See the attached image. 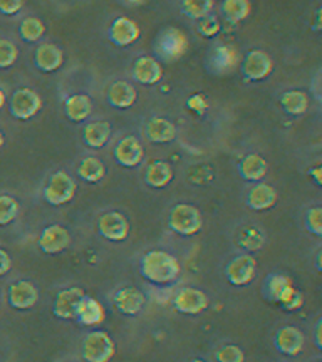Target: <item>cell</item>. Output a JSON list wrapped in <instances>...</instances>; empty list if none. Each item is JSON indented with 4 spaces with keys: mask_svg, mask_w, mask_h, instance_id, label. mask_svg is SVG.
Returning a JSON list of instances; mask_svg holds the SVG:
<instances>
[{
    "mask_svg": "<svg viewBox=\"0 0 322 362\" xmlns=\"http://www.w3.org/2000/svg\"><path fill=\"white\" fill-rule=\"evenodd\" d=\"M39 248L47 255H56V253L64 252L71 245V235L64 226L49 225L45 226L39 237Z\"/></svg>",
    "mask_w": 322,
    "mask_h": 362,
    "instance_id": "7c38bea8",
    "label": "cell"
},
{
    "mask_svg": "<svg viewBox=\"0 0 322 362\" xmlns=\"http://www.w3.org/2000/svg\"><path fill=\"white\" fill-rule=\"evenodd\" d=\"M309 175L312 176V178H314L317 187H321V185H322V168H321V166H314V168H311Z\"/></svg>",
    "mask_w": 322,
    "mask_h": 362,
    "instance_id": "f6af8a7d",
    "label": "cell"
},
{
    "mask_svg": "<svg viewBox=\"0 0 322 362\" xmlns=\"http://www.w3.org/2000/svg\"><path fill=\"white\" fill-rule=\"evenodd\" d=\"M11 267H12L11 257H8V253L6 250H2V248H0V277H2V275H6L7 272L11 270Z\"/></svg>",
    "mask_w": 322,
    "mask_h": 362,
    "instance_id": "ee69618b",
    "label": "cell"
},
{
    "mask_svg": "<svg viewBox=\"0 0 322 362\" xmlns=\"http://www.w3.org/2000/svg\"><path fill=\"white\" fill-rule=\"evenodd\" d=\"M76 194V183L66 171H56L44 188V200L52 206L69 203Z\"/></svg>",
    "mask_w": 322,
    "mask_h": 362,
    "instance_id": "277c9868",
    "label": "cell"
},
{
    "mask_svg": "<svg viewBox=\"0 0 322 362\" xmlns=\"http://www.w3.org/2000/svg\"><path fill=\"white\" fill-rule=\"evenodd\" d=\"M106 319V312L104 307L99 304L96 298L83 296L79 300L78 309H76V319L79 324L86 325V327H96V325L103 324Z\"/></svg>",
    "mask_w": 322,
    "mask_h": 362,
    "instance_id": "ffe728a7",
    "label": "cell"
},
{
    "mask_svg": "<svg viewBox=\"0 0 322 362\" xmlns=\"http://www.w3.org/2000/svg\"><path fill=\"white\" fill-rule=\"evenodd\" d=\"M294 292H296V287H294L292 280L282 274H272L265 279L264 296L267 300L277 302V304L284 305L294 296Z\"/></svg>",
    "mask_w": 322,
    "mask_h": 362,
    "instance_id": "9a60e30c",
    "label": "cell"
},
{
    "mask_svg": "<svg viewBox=\"0 0 322 362\" xmlns=\"http://www.w3.org/2000/svg\"><path fill=\"white\" fill-rule=\"evenodd\" d=\"M173 307L176 312L187 315L202 314L208 307V297L205 292L193 287H183L175 293Z\"/></svg>",
    "mask_w": 322,
    "mask_h": 362,
    "instance_id": "30bf717a",
    "label": "cell"
},
{
    "mask_svg": "<svg viewBox=\"0 0 322 362\" xmlns=\"http://www.w3.org/2000/svg\"><path fill=\"white\" fill-rule=\"evenodd\" d=\"M138 98L134 86L126 83V81H116L108 89V101L116 110H128L133 106Z\"/></svg>",
    "mask_w": 322,
    "mask_h": 362,
    "instance_id": "cb8c5ba5",
    "label": "cell"
},
{
    "mask_svg": "<svg viewBox=\"0 0 322 362\" xmlns=\"http://www.w3.org/2000/svg\"><path fill=\"white\" fill-rule=\"evenodd\" d=\"M83 296H84V291L79 287L64 288V291L59 292L52 307L54 315L64 320H74L76 309H78V304L81 298H83Z\"/></svg>",
    "mask_w": 322,
    "mask_h": 362,
    "instance_id": "e0dca14e",
    "label": "cell"
},
{
    "mask_svg": "<svg viewBox=\"0 0 322 362\" xmlns=\"http://www.w3.org/2000/svg\"><path fill=\"white\" fill-rule=\"evenodd\" d=\"M277 202V193L267 183H257L247 194V205L253 211L269 210Z\"/></svg>",
    "mask_w": 322,
    "mask_h": 362,
    "instance_id": "d4e9b609",
    "label": "cell"
},
{
    "mask_svg": "<svg viewBox=\"0 0 322 362\" xmlns=\"http://www.w3.org/2000/svg\"><path fill=\"white\" fill-rule=\"evenodd\" d=\"M253 240L258 242L262 245L264 243V237L258 233L257 228H247L242 232V237H240V247L247 248V250H258V247L253 243Z\"/></svg>",
    "mask_w": 322,
    "mask_h": 362,
    "instance_id": "ab89813d",
    "label": "cell"
},
{
    "mask_svg": "<svg viewBox=\"0 0 322 362\" xmlns=\"http://www.w3.org/2000/svg\"><path fill=\"white\" fill-rule=\"evenodd\" d=\"M143 279L156 285H168L178 280L181 274L180 262L165 250H149L139 262Z\"/></svg>",
    "mask_w": 322,
    "mask_h": 362,
    "instance_id": "6da1fadb",
    "label": "cell"
},
{
    "mask_svg": "<svg viewBox=\"0 0 322 362\" xmlns=\"http://www.w3.org/2000/svg\"><path fill=\"white\" fill-rule=\"evenodd\" d=\"M272 71H274V61L265 51L255 49V51L245 54L242 61V74L247 81H251V83L262 81L269 78Z\"/></svg>",
    "mask_w": 322,
    "mask_h": 362,
    "instance_id": "52a82bcc",
    "label": "cell"
},
{
    "mask_svg": "<svg viewBox=\"0 0 322 362\" xmlns=\"http://www.w3.org/2000/svg\"><path fill=\"white\" fill-rule=\"evenodd\" d=\"M133 79L136 83L143 86H153L160 83L163 78V67L161 62L156 57L142 56L134 61L133 64Z\"/></svg>",
    "mask_w": 322,
    "mask_h": 362,
    "instance_id": "2e32d148",
    "label": "cell"
},
{
    "mask_svg": "<svg viewBox=\"0 0 322 362\" xmlns=\"http://www.w3.org/2000/svg\"><path fill=\"white\" fill-rule=\"evenodd\" d=\"M115 356V342L103 330H93L83 341V359L88 362H108Z\"/></svg>",
    "mask_w": 322,
    "mask_h": 362,
    "instance_id": "5b68a950",
    "label": "cell"
},
{
    "mask_svg": "<svg viewBox=\"0 0 322 362\" xmlns=\"http://www.w3.org/2000/svg\"><path fill=\"white\" fill-rule=\"evenodd\" d=\"M113 304L121 314L125 315H136L143 310L144 304H146V297L142 291L134 287H125L120 288L115 296H113Z\"/></svg>",
    "mask_w": 322,
    "mask_h": 362,
    "instance_id": "d6986e66",
    "label": "cell"
},
{
    "mask_svg": "<svg viewBox=\"0 0 322 362\" xmlns=\"http://www.w3.org/2000/svg\"><path fill=\"white\" fill-rule=\"evenodd\" d=\"M173 180V168L168 161H161L156 160L153 163H149L146 173H144V183L151 188H165L171 183Z\"/></svg>",
    "mask_w": 322,
    "mask_h": 362,
    "instance_id": "484cf974",
    "label": "cell"
},
{
    "mask_svg": "<svg viewBox=\"0 0 322 362\" xmlns=\"http://www.w3.org/2000/svg\"><path fill=\"white\" fill-rule=\"evenodd\" d=\"M304 342H306L304 334L297 327H292V325L279 329L274 339L277 351L285 356H297L302 351Z\"/></svg>",
    "mask_w": 322,
    "mask_h": 362,
    "instance_id": "44dd1931",
    "label": "cell"
},
{
    "mask_svg": "<svg viewBox=\"0 0 322 362\" xmlns=\"http://www.w3.org/2000/svg\"><path fill=\"white\" fill-rule=\"evenodd\" d=\"M78 175L84 181H88V183H98V181H101L104 178V175H106V166H104V163L99 160V158L88 156L81 161Z\"/></svg>",
    "mask_w": 322,
    "mask_h": 362,
    "instance_id": "1f68e13d",
    "label": "cell"
},
{
    "mask_svg": "<svg viewBox=\"0 0 322 362\" xmlns=\"http://www.w3.org/2000/svg\"><path fill=\"white\" fill-rule=\"evenodd\" d=\"M144 158V149L139 143L138 138L134 136H125L120 139L115 148V160L120 166L125 168H134Z\"/></svg>",
    "mask_w": 322,
    "mask_h": 362,
    "instance_id": "5bb4252c",
    "label": "cell"
},
{
    "mask_svg": "<svg viewBox=\"0 0 322 362\" xmlns=\"http://www.w3.org/2000/svg\"><path fill=\"white\" fill-rule=\"evenodd\" d=\"M267 171H269L267 161L260 155H255V153L245 156L238 165L240 176H242L245 181H253V183L264 180Z\"/></svg>",
    "mask_w": 322,
    "mask_h": 362,
    "instance_id": "83f0119b",
    "label": "cell"
},
{
    "mask_svg": "<svg viewBox=\"0 0 322 362\" xmlns=\"http://www.w3.org/2000/svg\"><path fill=\"white\" fill-rule=\"evenodd\" d=\"M153 49H155L158 61L171 64L183 57L185 52L188 51V39L176 27H166L158 34Z\"/></svg>",
    "mask_w": 322,
    "mask_h": 362,
    "instance_id": "7a4b0ae2",
    "label": "cell"
},
{
    "mask_svg": "<svg viewBox=\"0 0 322 362\" xmlns=\"http://www.w3.org/2000/svg\"><path fill=\"white\" fill-rule=\"evenodd\" d=\"M4 104H6V94H4V90L0 89V110L4 107Z\"/></svg>",
    "mask_w": 322,
    "mask_h": 362,
    "instance_id": "c3c4849f",
    "label": "cell"
},
{
    "mask_svg": "<svg viewBox=\"0 0 322 362\" xmlns=\"http://www.w3.org/2000/svg\"><path fill=\"white\" fill-rule=\"evenodd\" d=\"M139 35H142L139 25L130 17H117L111 22L108 30V37L117 47H128L139 39Z\"/></svg>",
    "mask_w": 322,
    "mask_h": 362,
    "instance_id": "4fadbf2b",
    "label": "cell"
},
{
    "mask_svg": "<svg viewBox=\"0 0 322 362\" xmlns=\"http://www.w3.org/2000/svg\"><path fill=\"white\" fill-rule=\"evenodd\" d=\"M39 300V292L33 284L27 280H19L8 288V304L17 310L33 309Z\"/></svg>",
    "mask_w": 322,
    "mask_h": 362,
    "instance_id": "ac0fdd59",
    "label": "cell"
},
{
    "mask_svg": "<svg viewBox=\"0 0 322 362\" xmlns=\"http://www.w3.org/2000/svg\"><path fill=\"white\" fill-rule=\"evenodd\" d=\"M175 124L171 121L165 119V117H151L144 126V136L149 143L155 144H165L175 141L176 138Z\"/></svg>",
    "mask_w": 322,
    "mask_h": 362,
    "instance_id": "7402d4cb",
    "label": "cell"
},
{
    "mask_svg": "<svg viewBox=\"0 0 322 362\" xmlns=\"http://www.w3.org/2000/svg\"><path fill=\"white\" fill-rule=\"evenodd\" d=\"M168 225L175 233L183 235V237H192L202 230L203 218L200 210L187 203H178L171 208L170 216H168Z\"/></svg>",
    "mask_w": 322,
    "mask_h": 362,
    "instance_id": "3957f363",
    "label": "cell"
},
{
    "mask_svg": "<svg viewBox=\"0 0 322 362\" xmlns=\"http://www.w3.org/2000/svg\"><path fill=\"white\" fill-rule=\"evenodd\" d=\"M111 136V126L108 121H94V123L86 124L83 131L84 143L88 144L89 148L99 149L103 148L104 144L110 141Z\"/></svg>",
    "mask_w": 322,
    "mask_h": 362,
    "instance_id": "f1b7e54d",
    "label": "cell"
},
{
    "mask_svg": "<svg viewBox=\"0 0 322 362\" xmlns=\"http://www.w3.org/2000/svg\"><path fill=\"white\" fill-rule=\"evenodd\" d=\"M24 6L22 0H0V13L4 16H13L17 13Z\"/></svg>",
    "mask_w": 322,
    "mask_h": 362,
    "instance_id": "b9f144b4",
    "label": "cell"
},
{
    "mask_svg": "<svg viewBox=\"0 0 322 362\" xmlns=\"http://www.w3.org/2000/svg\"><path fill=\"white\" fill-rule=\"evenodd\" d=\"M64 112L72 123H81L93 112V101L88 94H72L64 101Z\"/></svg>",
    "mask_w": 322,
    "mask_h": 362,
    "instance_id": "4316f807",
    "label": "cell"
},
{
    "mask_svg": "<svg viewBox=\"0 0 322 362\" xmlns=\"http://www.w3.org/2000/svg\"><path fill=\"white\" fill-rule=\"evenodd\" d=\"M280 106L290 116H301L309 107V98L304 90H285L280 96Z\"/></svg>",
    "mask_w": 322,
    "mask_h": 362,
    "instance_id": "f546056e",
    "label": "cell"
},
{
    "mask_svg": "<svg viewBox=\"0 0 322 362\" xmlns=\"http://www.w3.org/2000/svg\"><path fill=\"white\" fill-rule=\"evenodd\" d=\"M17 56H19V51H17L16 44L7 39H0V69H7V67L13 66Z\"/></svg>",
    "mask_w": 322,
    "mask_h": 362,
    "instance_id": "d590c367",
    "label": "cell"
},
{
    "mask_svg": "<svg viewBox=\"0 0 322 362\" xmlns=\"http://www.w3.org/2000/svg\"><path fill=\"white\" fill-rule=\"evenodd\" d=\"M213 0H181V11L193 21H200L212 13Z\"/></svg>",
    "mask_w": 322,
    "mask_h": 362,
    "instance_id": "d6a6232c",
    "label": "cell"
},
{
    "mask_svg": "<svg viewBox=\"0 0 322 362\" xmlns=\"http://www.w3.org/2000/svg\"><path fill=\"white\" fill-rule=\"evenodd\" d=\"M42 107L39 94L33 89L21 88L12 94L11 101H8V111L16 119L27 121L34 117Z\"/></svg>",
    "mask_w": 322,
    "mask_h": 362,
    "instance_id": "8992f818",
    "label": "cell"
},
{
    "mask_svg": "<svg viewBox=\"0 0 322 362\" xmlns=\"http://www.w3.org/2000/svg\"><path fill=\"white\" fill-rule=\"evenodd\" d=\"M255 270L257 260L252 255H248V253H243V255L235 257V259L229 262L225 269V277L234 287H245L255 277Z\"/></svg>",
    "mask_w": 322,
    "mask_h": 362,
    "instance_id": "ba28073f",
    "label": "cell"
},
{
    "mask_svg": "<svg viewBox=\"0 0 322 362\" xmlns=\"http://www.w3.org/2000/svg\"><path fill=\"white\" fill-rule=\"evenodd\" d=\"M64 62V54L54 44H40L35 49V66L42 72H54Z\"/></svg>",
    "mask_w": 322,
    "mask_h": 362,
    "instance_id": "603a6c76",
    "label": "cell"
},
{
    "mask_svg": "<svg viewBox=\"0 0 322 362\" xmlns=\"http://www.w3.org/2000/svg\"><path fill=\"white\" fill-rule=\"evenodd\" d=\"M125 2L131 4V6H139V4H143L144 0H125Z\"/></svg>",
    "mask_w": 322,
    "mask_h": 362,
    "instance_id": "f907efd6",
    "label": "cell"
},
{
    "mask_svg": "<svg viewBox=\"0 0 322 362\" xmlns=\"http://www.w3.org/2000/svg\"><path fill=\"white\" fill-rule=\"evenodd\" d=\"M21 37L25 40V42H38L44 37L45 34V25L42 21L35 19V17H27L21 22Z\"/></svg>",
    "mask_w": 322,
    "mask_h": 362,
    "instance_id": "836d02e7",
    "label": "cell"
},
{
    "mask_svg": "<svg viewBox=\"0 0 322 362\" xmlns=\"http://www.w3.org/2000/svg\"><path fill=\"white\" fill-rule=\"evenodd\" d=\"M302 304H304L302 293L299 292V291H296V292H294V296L289 298L287 304H284L282 307H284L285 310H297V309H301Z\"/></svg>",
    "mask_w": 322,
    "mask_h": 362,
    "instance_id": "7bdbcfd3",
    "label": "cell"
},
{
    "mask_svg": "<svg viewBox=\"0 0 322 362\" xmlns=\"http://www.w3.org/2000/svg\"><path fill=\"white\" fill-rule=\"evenodd\" d=\"M187 106L188 110H192L193 112H197V115L200 116L207 112V101L200 96V94H193V96H190L187 101Z\"/></svg>",
    "mask_w": 322,
    "mask_h": 362,
    "instance_id": "60d3db41",
    "label": "cell"
},
{
    "mask_svg": "<svg viewBox=\"0 0 322 362\" xmlns=\"http://www.w3.org/2000/svg\"><path fill=\"white\" fill-rule=\"evenodd\" d=\"M220 11L224 13L226 22H230V24H240V22L248 17L252 6L248 0H224Z\"/></svg>",
    "mask_w": 322,
    "mask_h": 362,
    "instance_id": "4dcf8cb0",
    "label": "cell"
},
{
    "mask_svg": "<svg viewBox=\"0 0 322 362\" xmlns=\"http://www.w3.org/2000/svg\"><path fill=\"white\" fill-rule=\"evenodd\" d=\"M4 146V134H2V131H0V148Z\"/></svg>",
    "mask_w": 322,
    "mask_h": 362,
    "instance_id": "816d5d0a",
    "label": "cell"
},
{
    "mask_svg": "<svg viewBox=\"0 0 322 362\" xmlns=\"http://www.w3.org/2000/svg\"><path fill=\"white\" fill-rule=\"evenodd\" d=\"M306 228L316 237H322V208H309L306 214Z\"/></svg>",
    "mask_w": 322,
    "mask_h": 362,
    "instance_id": "74e56055",
    "label": "cell"
},
{
    "mask_svg": "<svg viewBox=\"0 0 322 362\" xmlns=\"http://www.w3.org/2000/svg\"><path fill=\"white\" fill-rule=\"evenodd\" d=\"M197 30H198V34L203 35V37H207V39L215 37V35L222 30L219 17L213 16V13H208L207 17H203V19L198 21Z\"/></svg>",
    "mask_w": 322,
    "mask_h": 362,
    "instance_id": "8d00e7d4",
    "label": "cell"
},
{
    "mask_svg": "<svg viewBox=\"0 0 322 362\" xmlns=\"http://www.w3.org/2000/svg\"><path fill=\"white\" fill-rule=\"evenodd\" d=\"M17 214H19V203H17L16 198L2 194L0 197V225L12 223Z\"/></svg>",
    "mask_w": 322,
    "mask_h": 362,
    "instance_id": "e575fe53",
    "label": "cell"
},
{
    "mask_svg": "<svg viewBox=\"0 0 322 362\" xmlns=\"http://www.w3.org/2000/svg\"><path fill=\"white\" fill-rule=\"evenodd\" d=\"M316 267H317V270H322L321 269V250L319 252H317V259H316Z\"/></svg>",
    "mask_w": 322,
    "mask_h": 362,
    "instance_id": "681fc988",
    "label": "cell"
},
{
    "mask_svg": "<svg viewBox=\"0 0 322 362\" xmlns=\"http://www.w3.org/2000/svg\"><path fill=\"white\" fill-rule=\"evenodd\" d=\"M321 329H322V320H317V325H316V347L319 351H322V339H321Z\"/></svg>",
    "mask_w": 322,
    "mask_h": 362,
    "instance_id": "bcb514c9",
    "label": "cell"
},
{
    "mask_svg": "<svg viewBox=\"0 0 322 362\" xmlns=\"http://www.w3.org/2000/svg\"><path fill=\"white\" fill-rule=\"evenodd\" d=\"M98 230L110 242H122L130 235V223L120 211H108L99 218Z\"/></svg>",
    "mask_w": 322,
    "mask_h": 362,
    "instance_id": "8fae6325",
    "label": "cell"
},
{
    "mask_svg": "<svg viewBox=\"0 0 322 362\" xmlns=\"http://www.w3.org/2000/svg\"><path fill=\"white\" fill-rule=\"evenodd\" d=\"M312 29L316 30H321V8H317V12H316V22H314V27H312Z\"/></svg>",
    "mask_w": 322,
    "mask_h": 362,
    "instance_id": "7dc6e473",
    "label": "cell"
},
{
    "mask_svg": "<svg viewBox=\"0 0 322 362\" xmlns=\"http://www.w3.org/2000/svg\"><path fill=\"white\" fill-rule=\"evenodd\" d=\"M215 357L220 362H243L245 354L238 346H224L220 347Z\"/></svg>",
    "mask_w": 322,
    "mask_h": 362,
    "instance_id": "f35d334b",
    "label": "cell"
},
{
    "mask_svg": "<svg viewBox=\"0 0 322 362\" xmlns=\"http://www.w3.org/2000/svg\"><path fill=\"white\" fill-rule=\"evenodd\" d=\"M238 64L237 51L230 45L219 44L212 49L207 57V69L210 74L225 76L235 71Z\"/></svg>",
    "mask_w": 322,
    "mask_h": 362,
    "instance_id": "9c48e42d",
    "label": "cell"
}]
</instances>
